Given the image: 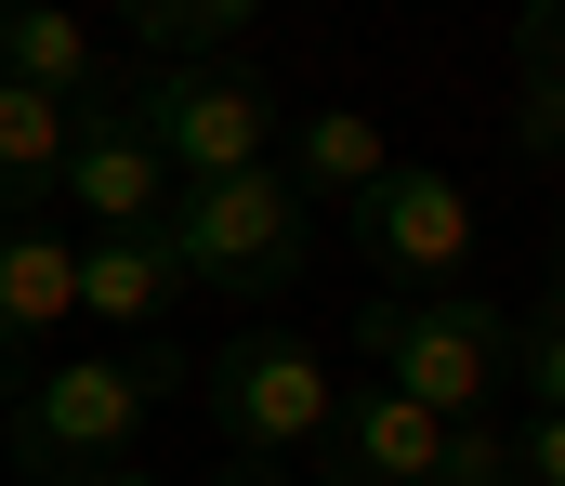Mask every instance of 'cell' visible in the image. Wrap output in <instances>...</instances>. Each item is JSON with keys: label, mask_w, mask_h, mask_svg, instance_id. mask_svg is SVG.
Instances as JSON below:
<instances>
[{"label": "cell", "mask_w": 565, "mask_h": 486, "mask_svg": "<svg viewBox=\"0 0 565 486\" xmlns=\"http://www.w3.org/2000/svg\"><path fill=\"white\" fill-rule=\"evenodd\" d=\"M66 145H79V106H40V93L0 79V224H53Z\"/></svg>", "instance_id": "obj_13"}, {"label": "cell", "mask_w": 565, "mask_h": 486, "mask_svg": "<svg viewBox=\"0 0 565 486\" xmlns=\"http://www.w3.org/2000/svg\"><path fill=\"white\" fill-rule=\"evenodd\" d=\"M355 250L395 277V290H460V263H473V197L447 184V171H382L369 197H355Z\"/></svg>", "instance_id": "obj_7"}, {"label": "cell", "mask_w": 565, "mask_h": 486, "mask_svg": "<svg viewBox=\"0 0 565 486\" xmlns=\"http://www.w3.org/2000/svg\"><path fill=\"white\" fill-rule=\"evenodd\" d=\"M198 395H211V434H224L250 474L329 447V421H342V368H329L302 328H237V342L198 368Z\"/></svg>", "instance_id": "obj_4"}, {"label": "cell", "mask_w": 565, "mask_h": 486, "mask_svg": "<svg viewBox=\"0 0 565 486\" xmlns=\"http://www.w3.org/2000/svg\"><path fill=\"white\" fill-rule=\"evenodd\" d=\"M513 145L526 159H565V0H540L513 26Z\"/></svg>", "instance_id": "obj_15"}, {"label": "cell", "mask_w": 565, "mask_h": 486, "mask_svg": "<svg viewBox=\"0 0 565 486\" xmlns=\"http://www.w3.org/2000/svg\"><path fill=\"white\" fill-rule=\"evenodd\" d=\"M171 197L184 184L158 171V145L132 132V106H79V145H66V184H53L66 237H171Z\"/></svg>", "instance_id": "obj_6"}, {"label": "cell", "mask_w": 565, "mask_h": 486, "mask_svg": "<svg viewBox=\"0 0 565 486\" xmlns=\"http://www.w3.org/2000/svg\"><path fill=\"white\" fill-rule=\"evenodd\" d=\"M211 486H277V474H250V461H237V474H211Z\"/></svg>", "instance_id": "obj_20"}, {"label": "cell", "mask_w": 565, "mask_h": 486, "mask_svg": "<svg viewBox=\"0 0 565 486\" xmlns=\"http://www.w3.org/2000/svg\"><path fill=\"white\" fill-rule=\"evenodd\" d=\"M171 395H184V355H171V342H106V355H66V368L13 381L0 447H13L26 486H93V474H119L145 447V421H158Z\"/></svg>", "instance_id": "obj_1"}, {"label": "cell", "mask_w": 565, "mask_h": 486, "mask_svg": "<svg viewBox=\"0 0 565 486\" xmlns=\"http://www.w3.org/2000/svg\"><path fill=\"white\" fill-rule=\"evenodd\" d=\"M171 263L211 303H289L316 263V210L289 197V171H237V184H184L171 197Z\"/></svg>", "instance_id": "obj_3"}, {"label": "cell", "mask_w": 565, "mask_h": 486, "mask_svg": "<svg viewBox=\"0 0 565 486\" xmlns=\"http://www.w3.org/2000/svg\"><path fill=\"white\" fill-rule=\"evenodd\" d=\"M434 461H447V421L408 408V395H382V381H355L342 421H329V447H316L329 486H434Z\"/></svg>", "instance_id": "obj_9"}, {"label": "cell", "mask_w": 565, "mask_h": 486, "mask_svg": "<svg viewBox=\"0 0 565 486\" xmlns=\"http://www.w3.org/2000/svg\"><path fill=\"white\" fill-rule=\"evenodd\" d=\"M513 395H526V421H565V290L540 316H513Z\"/></svg>", "instance_id": "obj_16"}, {"label": "cell", "mask_w": 565, "mask_h": 486, "mask_svg": "<svg viewBox=\"0 0 565 486\" xmlns=\"http://www.w3.org/2000/svg\"><path fill=\"white\" fill-rule=\"evenodd\" d=\"M0 79L40 93V106H132L145 66L93 13H66V0H0Z\"/></svg>", "instance_id": "obj_8"}, {"label": "cell", "mask_w": 565, "mask_h": 486, "mask_svg": "<svg viewBox=\"0 0 565 486\" xmlns=\"http://www.w3.org/2000/svg\"><path fill=\"white\" fill-rule=\"evenodd\" d=\"M132 132L171 184H237V171H277V93L250 66H145Z\"/></svg>", "instance_id": "obj_5"}, {"label": "cell", "mask_w": 565, "mask_h": 486, "mask_svg": "<svg viewBox=\"0 0 565 486\" xmlns=\"http://www.w3.org/2000/svg\"><path fill=\"white\" fill-rule=\"evenodd\" d=\"M434 486H513V421H447Z\"/></svg>", "instance_id": "obj_17"}, {"label": "cell", "mask_w": 565, "mask_h": 486, "mask_svg": "<svg viewBox=\"0 0 565 486\" xmlns=\"http://www.w3.org/2000/svg\"><path fill=\"white\" fill-rule=\"evenodd\" d=\"M382 171H395V145H382L369 106H302V119H289V197H302V210H355Z\"/></svg>", "instance_id": "obj_11"}, {"label": "cell", "mask_w": 565, "mask_h": 486, "mask_svg": "<svg viewBox=\"0 0 565 486\" xmlns=\"http://www.w3.org/2000/svg\"><path fill=\"white\" fill-rule=\"evenodd\" d=\"M79 328V237L66 224H0V342H53Z\"/></svg>", "instance_id": "obj_10"}, {"label": "cell", "mask_w": 565, "mask_h": 486, "mask_svg": "<svg viewBox=\"0 0 565 486\" xmlns=\"http://www.w3.org/2000/svg\"><path fill=\"white\" fill-rule=\"evenodd\" d=\"M355 355L382 395H408L434 421H487V395L513 381V316L473 303V290H382L355 316Z\"/></svg>", "instance_id": "obj_2"}, {"label": "cell", "mask_w": 565, "mask_h": 486, "mask_svg": "<svg viewBox=\"0 0 565 486\" xmlns=\"http://www.w3.org/2000/svg\"><path fill=\"white\" fill-rule=\"evenodd\" d=\"M184 303V263H171V237H79V328H145Z\"/></svg>", "instance_id": "obj_12"}, {"label": "cell", "mask_w": 565, "mask_h": 486, "mask_svg": "<svg viewBox=\"0 0 565 486\" xmlns=\"http://www.w3.org/2000/svg\"><path fill=\"white\" fill-rule=\"evenodd\" d=\"M0 408H13V342H0Z\"/></svg>", "instance_id": "obj_22"}, {"label": "cell", "mask_w": 565, "mask_h": 486, "mask_svg": "<svg viewBox=\"0 0 565 486\" xmlns=\"http://www.w3.org/2000/svg\"><path fill=\"white\" fill-rule=\"evenodd\" d=\"M513 486H565V421H513Z\"/></svg>", "instance_id": "obj_18"}, {"label": "cell", "mask_w": 565, "mask_h": 486, "mask_svg": "<svg viewBox=\"0 0 565 486\" xmlns=\"http://www.w3.org/2000/svg\"><path fill=\"white\" fill-rule=\"evenodd\" d=\"M553 290H565V210H553Z\"/></svg>", "instance_id": "obj_21"}, {"label": "cell", "mask_w": 565, "mask_h": 486, "mask_svg": "<svg viewBox=\"0 0 565 486\" xmlns=\"http://www.w3.org/2000/svg\"><path fill=\"white\" fill-rule=\"evenodd\" d=\"M250 40V0H132L119 13V53L132 66H224Z\"/></svg>", "instance_id": "obj_14"}, {"label": "cell", "mask_w": 565, "mask_h": 486, "mask_svg": "<svg viewBox=\"0 0 565 486\" xmlns=\"http://www.w3.org/2000/svg\"><path fill=\"white\" fill-rule=\"evenodd\" d=\"M93 486H171V474H145V461H119V474H93Z\"/></svg>", "instance_id": "obj_19"}]
</instances>
